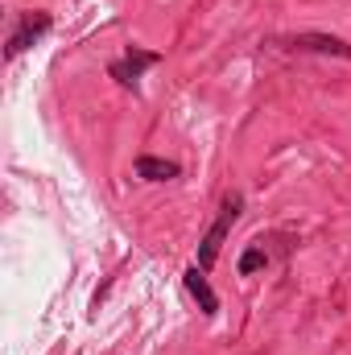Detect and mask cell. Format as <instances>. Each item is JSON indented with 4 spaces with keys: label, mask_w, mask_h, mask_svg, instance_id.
Masks as SVG:
<instances>
[{
    "label": "cell",
    "mask_w": 351,
    "mask_h": 355,
    "mask_svg": "<svg viewBox=\"0 0 351 355\" xmlns=\"http://www.w3.org/2000/svg\"><path fill=\"white\" fill-rule=\"evenodd\" d=\"M236 215H240V198L232 194V198L223 202V211H219V223L207 232V240H203V248H198V268H211V265H215V257H219V248H223L228 227L236 223Z\"/></svg>",
    "instance_id": "1"
},
{
    "label": "cell",
    "mask_w": 351,
    "mask_h": 355,
    "mask_svg": "<svg viewBox=\"0 0 351 355\" xmlns=\"http://www.w3.org/2000/svg\"><path fill=\"white\" fill-rule=\"evenodd\" d=\"M46 29H50V17H46V12H25L21 29L8 37V58H17V54H21V50H25L37 33H46Z\"/></svg>",
    "instance_id": "2"
},
{
    "label": "cell",
    "mask_w": 351,
    "mask_h": 355,
    "mask_svg": "<svg viewBox=\"0 0 351 355\" xmlns=\"http://www.w3.org/2000/svg\"><path fill=\"white\" fill-rule=\"evenodd\" d=\"M186 289L198 297V306H203L207 314H215V310H219V297L211 293V285H207V277H203L198 268H186Z\"/></svg>",
    "instance_id": "3"
},
{
    "label": "cell",
    "mask_w": 351,
    "mask_h": 355,
    "mask_svg": "<svg viewBox=\"0 0 351 355\" xmlns=\"http://www.w3.org/2000/svg\"><path fill=\"white\" fill-rule=\"evenodd\" d=\"M298 50H323V54H339V58H351V46H343L339 37H293Z\"/></svg>",
    "instance_id": "4"
},
{
    "label": "cell",
    "mask_w": 351,
    "mask_h": 355,
    "mask_svg": "<svg viewBox=\"0 0 351 355\" xmlns=\"http://www.w3.org/2000/svg\"><path fill=\"white\" fill-rule=\"evenodd\" d=\"M137 174L149 178V182H166V178L178 174V166L174 162H162V157H141V162H137Z\"/></svg>",
    "instance_id": "5"
},
{
    "label": "cell",
    "mask_w": 351,
    "mask_h": 355,
    "mask_svg": "<svg viewBox=\"0 0 351 355\" xmlns=\"http://www.w3.org/2000/svg\"><path fill=\"white\" fill-rule=\"evenodd\" d=\"M149 62H157V58H153V54H137V58H128L124 67H116V79L132 83V79H137V71H141V67H149Z\"/></svg>",
    "instance_id": "6"
},
{
    "label": "cell",
    "mask_w": 351,
    "mask_h": 355,
    "mask_svg": "<svg viewBox=\"0 0 351 355\" xmlns=\"http://www.w3.org/2000/svg\"><path fill=\"white\" fill-rule=\"evenodd\" d=\"M261 265H264V252H261V248H252V252L240 261V272H257Z\"/></svg>",
    "instance_id": "7"
}]
</instances>
